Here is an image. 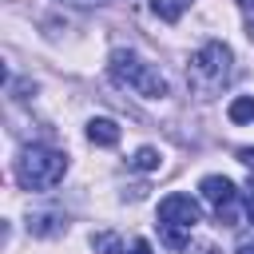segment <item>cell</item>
<instances>
[{
  "label": "cell",
  "instance_id": "cell-5",
  "mask_svg": "<svg viewBox=\"0 0 254 254\" xmlns=\"http://www.w3.org/2000/svg\"><path fill=\"white\" fill-rule=\"evenodd\" d=\"M198 190H202V198L218 210V218L226 222V226H234V198H238V187L226 179V175H206L202 183H198Z\"/></svg>",
  "mask_w": 254,
  "mask_h": 254
},
{
  "label": "cell",
  "instance_id": "cell-14",
  "mask_svg": "<svg viewBox=\"0 0 254 254\" xmlns=\"http://www.w3.org/2000/svg\"><path fill=\"white\" fill-rule=\"evenodd\" d=\"M127 254H155V250H151V242H147V238H135Z\"/></svg>",
  "mask_w": 254,
  "mask_h": 254
},
{
  "label": "cell",
  "instance_id": "cell-3",
  "mask_svg": "<svg viewBox=\"0 0 254 254\" xmlns=\"http://www.w3.org/2000/svg\"><path fill=\"white\" fill-rule=\"evenodd\" d=\"M67 175V155L52 147H28L16 159V179L24 190H48Z\"/></svg>",
  "mask_w": 254,
  "mask_h": 254
},
{
  "label": "cell",
  "instance_id": "cell-1",
  "mask_svg": "<svg viewBox=\"0 0 254 254\" xmlns=\"http://www.w3.org/2000/svg\"><path fill=\"white\" fill-rule=\"evenodd\" d=\"M230 75H234V52H230L222 40H206V44L190 56V64H187V83H190V91L202 95V99L218 95V91L230 83Z\"/></svg>",
  "mask_w": 254,
  "mask_h": 254
},
{
  "label": "cell",
  "instance_id": "cell-4",
  "mask_svg": "<svg viewBox=\"0 0 254 254\" xmlns=\"http://www.w3.org/2000/svg\"><path fill=\"white\" fill-rule=\"evenodd\" d=\"M198 222H202V206L190 194H167L159 202V230H163V242L167 246L187 250L190 246V230Z\"/></svg>",
  "mask_w": 254,
  "mask_h": 254
},
{
  "label": "cell",
  "instance_id": "cell-12",
  "mask_svg": "<svg viewBox=\"0 0 254 254\" xmlns=\"http://www.w3.org/2000/svg\"><path fill=\"white\" fill-rule=\"evenodd\" d=\"M183 254H222V250H218L214 242H206V238H198V242H190V246H187Z\"/></svg>",
  "mask_w": 254,
  "mask_h": 254
},
{
  "label": "cell",
  "instance_id": "cell-18",
  "mask_svg": "<svg viewBox=\"0 0 254 254\" xmlns=\"http://www.w3.org/2000/svg\"><path fill=\"white\" fill-rule=\"evenodd\" d=\"M238 4H242V8H246V12H250V8H254V0H238Z\"/></svg>",
  "mask_w": 254,
  "mask_h": 254
},
{
  "label": "cell",
  "instance_id": "cell-19",
  "mask_svg": "<svg viewBox=\"0 0 254 254\" xmlns=\"http://www.w3.org/2000/svg\"><path fill=\"white\" fill-rule=\"evenodd\" d=\"M246 36H250V40H254V20H250V24H246Z\"/></svg>",
  "mask_w": 254,
  "mask_h": 254
},
{
  "label": "cell",
  "instance_id": "cell-15",
  "mask_svg": "<svg viewBox=\"0 0 254 254\" xmlns=\"http://www.w3.org/2000/svg\"><path fill=\"white\" fill-rule=\"evenodd\" d=\"M238 163H246L254 171V147H238Z\"/></svg>",
  "mask_w": 254,
  "mask_h": 254
},
{
  "label": "cell",
  "instance_id": "cell-16",
  "mask_svg": "<svg viewBox=\"0 0 254 254\" xmlns=\"http://www.w3.org/2000/svg\"><path fill=\"white\" fill-rule=\"evenodd\" d=\"M60 4H67V8H95V4H103V0H60Z\"/></svg>",
  "mask_w": 254,
  "mask_h": 254
},
{
  "label": "cell",
  "instance_id": "cell-2",
  "mask_svg": "<svg viewBox=\"0 0 254 254\" xmlns=\"http://www.w3.org/2000/svg\"><path fill=\"white\" fill-rule=\"evenodd\" d=\"M107 71H111L115 83H123V87H131V91H139V95H147V99H163V95H167V79L159 75V67H151L147 60H139V56L127 52V48H115V52H111Z\"/></svg>",
  "mask_w": 254,
  "mask_h": 254
},
{
  "label": "cell",
  "instance_id": "cell-10",
  "mask_svg": "<svg viewBox=\"0 0 254 254\" xmlns=\"http://www.w3.org/2000/svg\"><path fill=\"white\" fill-rule=\"evenodd\" d=\"M226 115H230V123H254V95H238V99H230Z\"/></svg>",
  "mask_w": 254,
  "mask_h": 254
},
{
  "label": "cell",
  "instance_id": "cell-11",
  "mask_svg": "<svg viewBox=\"0 0 254 254\" xmlns=\"http://www.w3.org/2000/svg\"><path fill=\"white\" fill-rule=\"evenodd\" d=\"M131 167H135V171H155V167H159V151H155V147H139L135 159H131Z\"/></svg>",
  "mask_w": 254,
  "mask_h": 254
},
{
  "label": "cell",
  "instance_id": "cell-13",
  "mask_svg": "<svg viewBox=\"0 0 254 254\" xmlns=\"http://www.w3.org/2000/svg\"><path fill=\"white\" fill-rule=\"evenodd\" d=\"M242 202H246V218L254 222V179H250V183L242 187Z\"/></svg>",
  "mask_w": 254,
  "mask_h": 254
},
{
  "label": "cell",
  "instance_id": "cell-9",
  "mask_svg": "<svg viewBox=\"0 0 254 254\" xmlns=\"http://www.w3.org/2000/svg\"><path fill=\"white\" fill-rule=\"evenodd\" d=\"M91 250H95V254H127L115 230H99V234H91Z\"/></svg>",
  "mask_w": 254,
  "mask_h": 254
},
{
  "label": "cell",
  "instance_id": "cell-7",
  "mask_svg": "<svg viewBox=\"0 0 254 254\" xmlns=\"http://www.w3.org/2000/svg\"><path fill=\"white\" fill-rule=\"evenodd\" d=\"M28 230L40 234V238H48V234H64V230H67V218L44 210V214H32V218H28Z\"/></svg>",
  "mask_w": 254,
  "mask_h": 254
},
{
  "label": "cell",
  "instance_id": "cell-17",
  "mask_svg": "<svg viewBox=\"0 0 254 254\" xmlns=\"http://www.w3.org/2000/svg\"><path fill=\"white\" fill-rule=\"evenodd\" d=\"M238 254H254V242H242V246H238Z\"/></svg>",
  "mask_w": 254,
  "mask_h": 254
},
{
  "label": "cell",
  "instance_id": "cell-8",
  "mask_svg": "<svg viewBox=\"0 0 254 254\" xmlns=\"http://www.w3.org/2000/svg\"><path fill=\"white\" fill-rule=\"evenodd\" d=\"M187 8H190V0H151V12H155L159 20H167V24H175Z\"/></svg>",
  "mask_w": 254,
  "mask_h": 254
},
{
  "label": "cell",
  "instance_id": "cell-6",
  "mask_svg": "<svg viewBox=\"0 0 254 254\" xmlns=\"http://www.w3.org/2000/svg\"><path fill=\"white\" fill-rule=\"evenodd\" d=\"M87 139H91L95 147H115V143H119V123L107 119V115H95V119L87 123Z\"/></svg>",
  "mask_w": 254,
  "mask_h": 254
}]
</instances>
